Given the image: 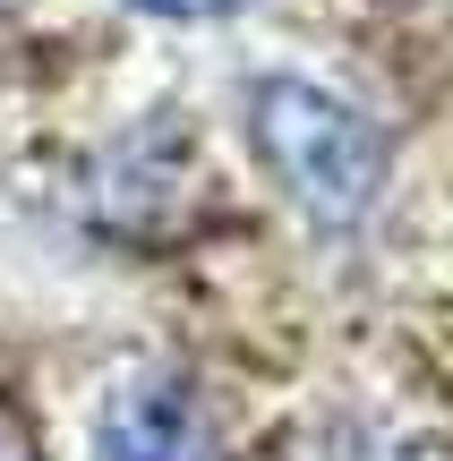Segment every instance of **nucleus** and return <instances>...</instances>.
I'll return each mask as SVG.
<instances>
[{"label": "nucleus", "mask_w": 453, "mask_h": 461, "mask_svg": "<svg viewBox=\"0 0 453 461\" xmlns=\"http://www.w3.org/2000/svg\"><path fill=\"white\" fill-rule=\"evenodd\" d=\"M249 146L266 163V180L325 230H359L385 205V180H394L385 129L317 77H291V68L257 77L249 86Z\"/></svg>", "instance_id": "1"}, {"label": "nucleus", "mask_w": 453, "mask_h": 461, "mask_svg": "<svg viewBox=\"0 0 453 461\" xmlns=\"http://www.w3.org/2000/svg\"><path fill=\"white\" fill-rule=\"evenodd\" d=\"M95 453L103 461H222L214 428H205L197 393L180 376H146V384H120L95 419Z\"/></svg>", "instance_id": "2"}, {"label": "nucleus", "mask_w": 453, "mask_h": 461, "mask_svg": "<svg viewBox=\"0 0 453 461\" xmlns=\"http://www.w3.org/2000/svg\"><path fill=\"white\" fill-rule=\"evenodd\" d=\"M137 17H163V26H222V17H240L249 0H129Z\"/></svg>", "instance_id": "3"}]
</instances>
